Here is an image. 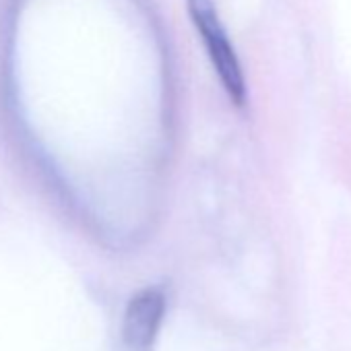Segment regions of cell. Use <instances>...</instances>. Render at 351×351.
Segmentation results:
<instances>
[{"mask_svg":"<svg viewBox=\"0 0 351 351\" xmlns=\"http://www.w3.org/2000/svg\"><path fill=\"white\" fill-rule=\"evenodd\" d=\"M165 316V293L161 287L136 291L124 310L122 347L126 351H153L155 339Z\"/></svg>","mask_w":351,"mask_h":351,"instance_id":"cell-2","label":"cell"},{"mask_svg":"<svg viewBox=\"0 0 351 351\" xmlns=\"http://www.w3.org/2000/svg\"><path fill=\"white\" fill-rule=\"evenodd\" d=\"M189 15L205 42L211 64L234 104H246V79L236 48L226 32L213 0H186Z\"/></svg>","mask_w":351,"mask_h":351,"instance_id":"cell-1","label":"cell"}]
</instances>
